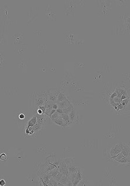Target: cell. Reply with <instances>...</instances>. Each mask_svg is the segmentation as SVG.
<instances>
[{"instance_id":"7a4b0ae2","label":"cell","mask_w":130,"mask_h":186,"mask_svg":"<svg viewBox=\"0 0 130 186\" xmlns=\"http://www.w3.org/2000/svg\"><path fill=\"white\" fill-rule=\"evenodd\" d=\"M14 116L18 124H22L23 128L27 121L30 118L29 115H28L27 112L23 110L17 111L15 112Z\"/></svg>"},{"instance_id":"8992f818","label":"cell","mask_w":130,"mask_h":186,"mask_svg":"<svg viewBox=\"0 0 130 186\" xmlns=\"http://www.w3.org/2000/svg\"><path fill=\"white\" fill-rule=\"evenodd\" d=\"M2 178H1L0 180V185L1 186H6V185H8L7 183H8L7 181H8L7 179H6L4 177L2 176Z\"/></svg>"},{"instance_id":"277c9868","label":"cell","mask_w":130,"mask_h":186,"mask_svg":"<svg viewBox=\"0 0 130 186\" xmlns=\"http://www.w3.org/2000/svg\"><path fill=\"white\" fill-rule=\"evenodd\" d=\"M9 156L7 152H1L0 155L1 162H6L8 161Z\"/></svg>"},{"instance_id":"6da1fadb","label":"cell","mask_w":130,"mask_h":186,"mask_svg":"<svg viewBox=\"0 0 130 186\" xmlns=\"http://www.w3.org/2000/svg\"><path fill=\"white\" fill-rule=\"evenodd\" d=\"M112 86V88L111 87L108 93L107 102L113 110L118 111V113L128 105L119 98L130 103V89L125 84L121 82L118 84L115 83Z\"/></svg>"},{"instance_id":"5b68a950","label":"cell","mask_w":130,"mask_h":186,"mask_svg":"<svg viewBox=\"0 0 130 186\" xmlns=\"http://www.w3.org/2000/svg\"><path fill=\"white\" fill-rule=\"evenodd\" d=\"M113 1L116 5L117 6H127L128 4L129 5V4L127 3L128 2H127V1L114 0Z\"/></svg>"},{"instance_id":"3957f363","label":"cell","mask_w":130,"mask_h":186,"mask_svg":"<svg viewBox=\"0 0 130 186\" xmlns=\"http://www.w3.org/2000/svg\"><path fill=\"white\" fill-rule=\"evenodd\" d=\"M112 1H105L103 2L102 10L105 16H108L110 13L112 9Z\"/></svg>"}]
</instances>
